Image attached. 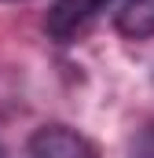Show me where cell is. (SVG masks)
Here are the masks:
<instances>
[{
    "mask_svg": "<svg viewBox=\"0 0 154 158\" xmlns=\"http://www.w3.org/2000/svg\"><path fill=\"white\" fill-rule=\"evenodd\" d=\"M125 0H55L44 15V30L48 37L59 44H74L81 40L107 11H117Z\"/></svg>",
    "mask_w": 154,
    "mask_h": 158,
    "instance_id": "obj_1",
    "label": "cell"
},
{
    "mask_svg": "<svg viewBox=\"0 0 154 158\" xmlns=\"http://www.w3.org/2000/svg\"><path fill=\"white\" fill-rule=\"evenodd\" d=\"M26 158H103L88 136L70 125H40L26 143Z\"/></svg>",
    "mask_w": 154,
    "mask_h": 158,
    "instance_id": "obj_2",
    "label": "cell"
},
{
    "mask_svg": "<svg viewBox=\"0 0 154 158\" xmlns=\"http://www.w3.org/2000/svg\"><path fill=\"white\" fill-rule=\"evenodd\" d=\"M114 26L128 40L154 37V0H125L114 11Z\"/></svg>",
    "mask_w": 154,
    "mask_h": 158,
    "instance_id": "obj_3",
    "label": "cell"
},
{
    "mask_svg": "<svg viewBox=\"0 0 154 158\" xmlns=\"http://www.w3.org/2000/svg\"><path fill=\"white\" fill-rule=\"evenodd\" d=\"M136 158H154V129H147L136 143Z\"/></svg>",
    "mask_w": 154,
    "mask_h": 158,
    "instance_id": "obj_4",
    "label": "cell"
}]
</instances>
